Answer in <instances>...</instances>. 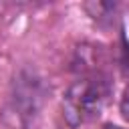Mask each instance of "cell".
I'll use <instances>...</instances> for the list:
<instances>
[{"mask_svg":"<svg viewBox=\"0 0 129 129\" xmlns=\"http://www.w3.org/2000/svg\"><path fill=\"white\" fill-rule=\"evenodd\" d=\"M44 81L42 77L30 69L22 67L10 81V89L6 93L0 119L6 129H30L36 121L42 103H44Z\"/></svg>","mask_w":129,"mask_h":129,"instance_id":"cell-1","label":"cell"},{"mask_svg":"<svg viewBox=\"0 0 129 129\" xmlns=\"http://www.w3.org/2000/svg\"><path fill=\"white\" fill-rule=\"evenodd\" d=\"M111 97V83L105 75H89L75 81L60 103L62 119L69 127H81L97 119Z\"/></svg>","mask_w":129,"mask_h":129,"instance_id":"cell-2","label":"cell"},{"mask_svg":"<svg viewBox=\"0 0 129 129\" xmlns=\"http://www.w3.org/2000/svg\"><path fill=\"white\" fill-rule=\"evenodd\" d=\"M105 129H121V127H115V125H107Z\"/></svg>","mask_w":129,"mask_h":129,"instance_id":"cell-5","label":"cell"},{"mask_svg":"<svg viewBox=\"0 0 129 129\" xmlns=\"http://www.w3.org/2000/svg\"><path fill=\"white\" fill-rule=\"evenodd\" d=\"M85 10H89L95 20H105V18L111 20V16L115 14V4H111V2H89V4H85Z\"/></svg>","mask_w":129,"mask_h":129,"instance_id":"cell-3","label":"cell"},{"mask_svg":"<svg viewBox=\"0 0 129 129\" xmlns=\"http://www.w3.org/2000/svg\"><path fill=\"white\" fill-rule=\"evenodd\" d=\"M119 113H121V117L129 123V85L123 89V93H121V101H119Z\"/></svg>","mask_w":129,"mask_h":129,"instance_id":"cell-4","label":"cell"}]
</instances>
